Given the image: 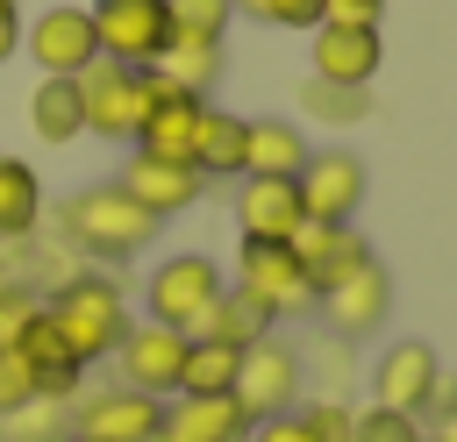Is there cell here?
<instances>
[{"instance_id": "6da1fadb", "label": "cell", "mask_w": 457, "mask_h": 442, "mask_svg": "<svg viewBox=\"0 0 457 442\" xmlns=\"http://www.w3.org/2000/svg\"><path fill=\"white\" fill-rule=\"evenodd\" d=\"M43 314H50V328L64 335V349H71L79 364L114 356L121 335H129V299H121L114 278H64V285L43 299Z\"/></svg>"}, {"instance_id": "7a4b0ae2", "label": "cell", "mask_w": 457, "mask_h": 442, "mask_svg": "<svg viewBox=\"0 0 457 442\" xmlns=\"http://www.w3.org/2000/svg\"><path fill=\"white\" fill-rule=\"evenodd\" d=\"M64 228H71V242H79L86 257H114V264H121V257H143L164 221H150L114 178H100V185H86V192L64 200Z\"/></svg>"}, {"instance_id": "3957f363", "label": "cell", "mask_w": 457, "mask_h": 442, "mask_svg": "<svg viewBox=\"0 0 457 442\" xmlns=\"http://www.w3.org/2000/svg\"><path fill=\"white\" fill-rule=\"evenodd\" d=\"M228 292V278H221V264L214 257H200V250H179V257H164L157 271H150V285H143V321H164V328H179V335H200V321L214 314V299Z\"/></svg>"}, {"instance_id": "277c9868", "label": "cell", "mask_w": 457, "mask_h": 442, "mask_svg": "<svg viewBox=\"0 0 457 442\" xmlns=\"http://www.w3.org/2000/svg\"><path fill=\"white\" fill-rule=\"evenodd\" d=\"M79 100H86V135L107 143H136L143 114H150V64H93L79 71Z\"/></svg>"}, {"instance_id": "5b68a950", "label": "cell", "mask_w": 457, "mask_h": 442, "mask_svg": "<svg viewBox=\"0 0 457 442\" xmlns=\"http://www.w3.org/2000/svg\"><path fill=\"white\" fill-rule=\"evenodd\" d=\"M300 385H307L300 349H286L278 335H264V342L243 349V364H236V392H228V399H236L250 421H271V413H293V406H300Z\"/></svg>"}, {"instance_id": "8992f818", "label": "cell", "mask_w": 457, "mask_h": 442, "mask_svg": "<svg viewBox=\"0 0 457 442\" xmlns=\"http://www.w3.org/2000/svg\"><path fill=\"white\" fill-rule=\"evenodd\" d=\"M100 57L107 64H157L171 43V7L164 0H86Z\"/></svg>"}, {"instance_id": "52a82bcc", "label": "cell", "mask_w": 457, "mask_h": 442, "mask_svg": "<svg viewBox=\"0 0 457 442\" xmlns=\"http://www.w3.org/2000/svg\"><path fill=\"white\" fill-rule=\"evenodd\" d=\"M236 285H243L257 307H271V321H278V314H314V285H307L293 242H257V235H243V250H236Z\"/></svg>"}, {"instance_id": "ba28073f", "label": "cell", "mask_w": 457, "mask_h": 442, "mask_svg": "<svg viewBox=\"0 0 457 442\" xmlns=\"http://www.w3.org/2000/svg\"><path fill=\"white\" fill-rule=\"evenodd\" d=\"M21 50L36 57L43 78H79L100 64V36H93V14L86 7H50L21 29Z\"/></svg>"}, {"instance_id": "9c48e42d", "label": "cell", "mask_w": 457, "mask_h": 442, "mask_svg": "<svg viewBox=\"0 0 457 442\" xmlns=\"http://www.w3.org/2000/svg\"><path fill=\"white\" fill-rule=\"evenodd\" d=\"M293 185H300V214L321 221V228H350L357 207H364V164L350 150H314Z\"/></svg>"}, {"instance_id": "30bf717a", "label": "cell", "mask_w": 457, "mask_h": 442, "mask_svg": "<svg viewBox=\"0 0 457 442\" xmlns=\"http://www.w3.org/2000/svg\"><path fill=\"white\" fill-rule=\"evenodd\" d=\"M314 314L328 321V335L336 342H357V335H371V328H386V314H393V271L371 257V264H357L350 278H336L321 299H314Z\"/></svg>"}, {"instance_id": "8fae6325", "label": "cell", "mask_w": 457, "mask_h": 442, "mask_svg": "<svg viewBox=\"0 0 457 442\" xmlns=\"http://www.w3.org/2000/svg\"><path fill=\"white\" fill-rule=\"evenodd\" d=\"M157 428H164V399H150L136 385L86 392L79 413H71V435L79 442H157Z\"/></svg>"}, {"instance_id": "7c38bea8", "label": "cell", "mask_w": 457, "mask_h": 442, "mask_svg": "<svg viewBox=\"0 0 457 442\" xmlns=\"http://www.w3.org/2000/svg\"><path fill=\"white\" fill-rule=\"evenodd\" d=\"M186 342H193V335H179V328H164V321H129V335H121V349H114L121 385H136V392H150V399H171V392H179Z\"/></svg>"}, {"instance_id": "4fadbf2b", "label": "cell", "mask_w": 457, "mask_h": 442, "mask_svg": "<svg viewBox=\"0 0 457 442\" xmlns=\"http://www.w3.org/2000/svg\"><path fill=\"white\" fill-rule=\"evenodd\" d=\"M150 221H171V214H186V207H200V192H207V178L186 164V157H150V150H136L129 164H121V178H114Z\"/></svg>"}, {"instance_id": "5bb4252c", "label": "cell", "mask_w": 457, "mask_h": 442, "mask_svg": "<svg viewBox=\"0 0 457 442\" xmlns=\"http://www.w3.org/2000/svg\"><path fill=\"white\" fill-rule=\"evenodd\" d=\"M436 378H443V356L428 349V342H393L378 364H371V406H393V413H428V399H436Z\"/></svg>"}, {"instance_id": "9a60e30c", "label": "cell", "mask_w": 457, "mask_h": 442, "mask_svg": "<svg viewBox=\"0 0 457 442\" xmlns=\"http://www.w3.org/2000/svg\"><path fill=\"white\" fill-rule=\"evenodd\" d=\"M14 349H21V364L36 371V399H50V406L79 399V385H86V364L64 349V335L50 328V314H43V307L29 314V328L14 335Z\"/></svg>"}, {"instance_id": "2e32d148", "label": "cell", "mask_w": 457, "mask_h": 442, "mask_svg": "<svg viewBox=\"0 0 457 442\" xmlns=\"http://www.w3.org/2000/svg\"><path fill=\"white\" fill-rule=\"evenodd\" d=\"M314 36V78L321 86H350V93H364L371 86V71L386 64V43H378V29H307Z\"/></svg>"}, {"instance_id": "e0dca14e", "label": "cell", "mask_w": 457, "mask_h": 442, "mask_svg": "<svg viewBox=\"0 0 457 442\" xmlns=\"http://www.w3.org/2000/svg\"><path fill=\"white\" fill-rule=\"evenodd\" d=\"M300 185L293 178H243L236 185V228L257 242H293L300 235Z\"/></svg>"}, {"instance_id": "ac0fdd59", "label": "cell", "mask_w": 457, "mask_h": 442, "mask_svg": "<svg viewBox=\"0 0 457 442\" xmlns=\"http://www.w3.org/2000/svg\"><path fill=\"white\" fill-rule=\"evenodd\" d=\"M293 257H300V271H307V285H314V299H321L336 278H350L357 264H371V242L357 235V221H350V228L300 221V235H293Z\"/></svg>"}, {"instance_id": "d6986e66", "label": "cell", "mask_w": 457, "mask_h": 442, "mask_svg": "<svg viewBox=\"0 0 457 442\" xmlns=\"http://www.w3.org/2000/svg\"><path fill=\"white\" fill-rule=\"evenodd\" d=\"M250 413L236 399H171L157 442H250Z\"/></svg>"}, {"instance_id": "ffe728a7", "label": "cell", "mask_w": 457, "mask_h": 442, "mask_svg": "<svg viewBox=\"0 0 457 442\" xmlns=\"http://www.w3.org/2000/svg\"><path fill=\"white\" fill-rule=\"evenodd\" d=\"M243 143H250V121L207 100L200 107V135H193V171L200 178H243Z\"/></svg>"}, {"instance_id": "44dd1931", "label": "cell", "mask_w": 457, "mask_h": 442, "mask_svg": "<svg viewBox=\"0 0 457 442\" xmlns=\"http://www.w3.org/2000/svg\"><path fill=\"white\" fill-rule=\"evenodd\" d=\"M314 157V143L286 121H250V143H243V178H300V164Z\"/></svg>"}, {"instance_id": "7402d4cb", "label": "cell", "mask_w": 457, "mask_h": 442, "mask_svg": "<svg viewBox=\"0 0 457 442\" xmlns=\"http://www.w3.org/2000/svg\"><path fill=\"white\" fill-rule=\"evenodd\" d=\"M157 71H164V86H179V93L207 100V93H214V78L228 71V43H193V36H171V43H164V57H157Z\"/></svg>"}, {"instance_id": "603a6c76", "label": "cell", "mask_w": 457, "mask_h": 442, "mask_svg": "<svg viewBox=\"0 0 457 442\" xmlns=\"http://www.w3.org/2000/svg\"><path fill=\"white\" fill-rule=\"evenodd\" d=\"M29 128H36L43 143H79V135H86L79 78H36V93H29Z\"/></svg>"}, {"instance_id": "cb8c5ba5", "label": "cell", "mask_w": 457, "mask_h": 442, "mask_svg": "<svg viewBox=\"0 0 457 442\" xmlns=\"http://www.w3.org/2000/svg\"><path fill=\"white\" fill-rule=\"evenodd\" d=\"M236 364H243V349L193 335L186 342V364H179V399H228L236 392Z\"/></svg>"}, {"instance_id": "d4e9b609", "label": "cell", "mask_w": 457, "mask_h": 442, "mask_svg": "<svg viewBox=\"0 0 457 442\" xmlns=\"http://www.w3.org/2000/svg\"><path fill=\"white\" fill-rule=\"evenodd\" d=\"M271 328H278L271 307H257L243 285H228V292L214 299V314L200 321V335H207V342H228V349H250V342H264Z\"/></svg>"}, {"instance_id": "484cf974", "label": "cell", "mask_w": 457, "mask_h": 442, "mask_svg": "<svg viewBox=\"0 0 457 442\" xmlns=\"http://www.w3.org/2000/svg\"><path fill=\"white\" fill-rule=\"evenodd\" d=\"M43 221V178L29 157H0V242L29 235Z\"/></svg>"}, {"instance_id": "4316f807", "label": "cell", "mask_w": 457, "mask_h": 442, "mask_svg": "<svg viewBox=\"0 0 457 442\" xmlns=\"http://www.w3.org/2000/svg\"><path fill=\"white\" fill-rule=\"evenodd\" d=\"M164 7H171V36L228 43V14H236V0H164Z\"/></svg>"}, {"instance_id": "83f0119b", "label": "cell", "mask_w": 457, "mask_h": 442, "mask_svg": "<svg viewBox=\"0 0 457 442\" xmlns=\"http://www.w3.org/2000/svg\"><path fill=\"white\" fill-rule=\"evenodd\" d=\"M350 442H421V421L393 413V406H364V413H350Z\"/></svg>"}, {"instance_id": "f1b7e54d", "label": "cell", "mask_w": 457, "mask_h": 442, "mask_svg": "<svg viewBox=\"0 0 457 442\" xmlns=\"http://www.w3.org/2000/svg\"><path fill=\"white\" fill-rule=\"evenodd\" d=\"M57 428H64V413H57L50 399H29L21 413L0 421V442H57Z\"/></svg>"}, {"instance_id": "f546056e", "label": "cell", "mask_w": 457, "mask_h": 442, "mask_svg": "<svg viewBox=\"0 0 457 442\" xmlns=\"http://www.w3.org/2000/svg\"><path fill=\"white\" fill-rule=\"evenodd\" d=\"M236 7L271 29H321V0H236Z\"/></svg>"}, {"instance_id": "4dcf8cb0", "label": "cell", "mask_w": 457, "mask_h": 442, "mask_svg": "<svg viewBox=\"0 0 457 442\" xmlns=\"http://www.w3.org/2000/svg\"><path fill=\"white\" fill-rule=\"evenodd\" d=\"M29 399H36V371L21 364V349H0V421L21 413Z\"/></svg>"}, {"instance_id": "1f68e13d", "label": "cell", "mask_w": 457, "mask_h": 442, "mask_svg": "<svg viewBox=\"0 0 457 442\" xmlns=\"http://www.w3.org/2000/svg\"><path fill=\"white\" fill-rule=\"evenodd\" d=\"M307 114H321V121H350V114H364V93H350V86H307Z\"/></svg>"}, {"instance_id": "d6a6232c", "label": "cell", "mask_w": 457, "mask_h": 442, "mask_svg": "<svg viewBox=\"0 0 457 442\" xmlns=\"http://www.w3.org/2000/svg\"><path fill=\"white\" fill-rule=\"evenodd\" d=\"M300 421L314 428V442H350V406L343 399H314V406H300Z\"/></svg>"}, {"instance_id": "836d02e7", "label": "cell", "mask_w": 457, "mask_h": 442, "mask_svg": "<svg viewBox=\"0 0 457 442\" xmlns=\"http://www.w3.org/2000/svg\"><path fill=\"white\" fill-rule=\"evenodd\" d=\"M386 0H321V21L328 29H378Z\"/></svg>"}, {"instance_id": "e575fe53", "label": "cell", "mask_w": 457, "mask_h": 442, "mask_svg": "<svg viewBox=\"0 0 457 442\" xmlns=\"http://www.w3.org/2000/svg\"><path fill=\"white\" fill-rule=\"evenodd\" d=\"M43 299H29L21 285H0V349H14V335L29 328V314H36Z\"/></svg>"}, {"instance_id": "d590c367", "label": "cell", "mask_w": 457, "mask_h": 442, "mask_svg": "<svg viewBox=\"0 0 457 442\" xmlns=\"http://www.w3.org/2000/svg\"><path fill=\"white\" fill-rule=\"evenodd\" d=\"M250 442H314V428H307V421H300V406H293V413L257 421V428H250Z\"/></svg>"}, {"instance_id": "8d00e7d4", "label": "cell", "mask_w": 457, "mask_h": 442, "mask_svg": "<svg viewBox=\"0 0 457 442\" xmlns=\"http://www.w3.org/2000/svg\"><path fill=\"white\" fill-rule=\"evenodd\" d=\"M21 50V14H0V64Z\"/></svg>"}, {"instance_id": "74e56055", "label": "cell", "mask_w": 457, "mask_h": 442, "mask_svg": "<svg viewBox=\"0 0 457 442\" xmlns=\"http://www.w3.org/2000/svg\"><path fill=\"white\" fill-rule=\"evenodd\" d=\"M428 442H457V413H443V428H436Z\"/></svg>"}, {"instance_id": "f35d334b", "label": "cell", "mask_w": 457, "mask_h": 442, "mask_svg": "<svg viewBox=\"0 0 457 442\" xmlns=\"http://www.w3.org/2000/svg\"><path fill=\"white\" fill-rule=\"evenodd\" d=\"M0 14H14V0H0Z\"/></svg>"}, {"instance_id": "ab89813d", "label": "cell", "mask_w": 457, "mask_h": 442, "mask_svg": "<svg viewBox=\"0 0 457 442\" xmlns=\"http://www.w3.org/2000/svg\"><path fill=\"white\" fill-rule=\"evenodd\" d=\"M421 442H428V435H421Z\"/></svg>"}, {"instance_id": "60d3db41", "label": "cell", "mask_w": 457, "mask_h": 442, "mask_svg": "<svg viewBox=\"0 0 457 442\" xmlns=\"http://www.w3.org/2000/svg\"><path fill=\"white\" fill-rule=\"evenodd\" d=\"M71 442H79V435H71Z\"/></svg>"}]
</instances>
